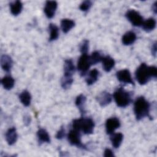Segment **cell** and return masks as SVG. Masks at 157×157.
<instances>
[{"label": "cell", "mask_w": 157, "mask_h": 157, "mask_svg": "<svg viewBox=\"0 0 157 157\" xmlns=\"http://www.w3.org/2000/svg\"><path fill=\"white\" fill-rule=\"evenodd\" d=\"M135 77L140 85H145L151 78H156L157 69L154 66H148L145 63H142L137 68Z\"/></svg>", "instance_id": "6da1fadb"}, {"label": "cell", "mask_w": 157, "mask_h": 157, "mask_svg": "<svg viewBox=\"0 0 157 157\" xmlns=\"http://www.w3.org/2000/svg\"><path fill=\"white\" fill-rule=\"evenodd\" d=\"M91 66L90 56L87 53H82L77 61V69L80 75H85Z\"/></svg>", "instance_id": "8992f818"}, {"label": "cell", "mask_w": 157, "mask_h": 157, "mask_svg": "<svg viewBox=\"0 0 157 157\" xmlns=\"http://www.w3.org/2000/svg\"><path fill=\"white\" fill-rule=\"evenodd\" d=\"M37 137L39 144L42 143H50V138L48 132L43 128H40L37 132Z\"/></svg>", "instance_id": "9a60e30c"}, {"label": "cell", "mask_w": 157, "mask_h": 157, "mask_svg": "<svg viewBox=\"0 0 157 157\" xmlns=\"http://www.w3.org/2000/svg\"><path fill=\"white\" fill-rule=\"evenodd\" d=\"M151 53L155 57H156V42H155L152 45Z\"/></svg>", "instance_id": "836d02e7"}, {"label": "cell", "mask_w": 157, "mask_h": 157, "mask_svg": "<svg viewBox=\"0 0 157 157\" xmlns=\"http://www.w3.org/2000/svg\"><path fill=\"white\" fill-rule=\"evenodd\" d=\"M22 8H23V4L20 1L17 0L10 3V12L14 16H17L19 15L22 10Z\"/></svg>", "instance_id": "d6986e66"}, {"label": "cell", "mask_w": 157, "mask_h": 157, "mask_svg": "<svg viewBox=\"0 0 157 157\" xmlns=\"http://www.w3.org/2000/svg\"><path fill=\"white\" fill-rule=\"evenodd\" d=\"M91 6H92V2L91 1L87 0V1H85L82 2L81 3V4L80 5L79 8L82 11L86 12L90 9Z\"/></svg>", "instance_id": "f1b7e54d"}, {"label": "cell", "mask_w": 157, "mask_h": 157, "mask_svg": "<svg viewBox=\"0 0 157 157\" xmlns=\"http://www.w3.org/2000/svg\"><path fill=\"white\" fill-rule=\"evenodd\" d=\"M64 136H65V129L63 126H61L59 130L56 132L55 137L57 139L61 140L64 137Z\"/></svg>", "instance_id": "4dcf8cb0"}, {"label": "cell", "mask_w": 157, "mask_h": 157, "mask_svg": "<svg viewBox=\"0 0 157 157\" xmlns=\"http://www.w3.org/2000/svg\"><path fill=\"white\" fill-rule=\"evenodd\" d=\"M6 140L9 145H13L17 140L18 134L15 127L9 128L6 132Z\"/></svg>", "instance_id": "7c38bea8"}, {"label": "cell", "mask_w": 157, "mask_h": 157, "mask_svg": "<svg viewBox=\"0 0 157 157\" xmlns=\"http://www.w3.org/2000/svg\"><path fill=\"white\" fill-rule=\"evenodd\" d=\"M74 26L75 22L71 19L64 18L61 21V27L63 32L64 33L69 32L73 27H74Z\"/></svg>", "instance_id": "44dd1931"}, {"label": "cell", "mask_w": 157, "mask_h": 157, "mask_svg": "<svg viewBox=\"0 0 157 157\" xmlns=\"http://www.w3.org/2000/svg\"><path fill=\"white\" fill-rule=\"evenodd\" d=\"M57 6L58 4L55 1H46L44 11L47 18H52L53 17L57 9Z\"/></svg>", "instance_id": "30bf717a"}, {"label": "cell", "mask_w": 157, "mask_h": 157, "mask_svg": "<svg viewBox=\"0 0 157 157\" xmlns=\"http://www.w3.org/2000/svg\"><path fill=\"white\" fill-rule=\"evenodd\" d=\"M75 72V66L71 59H67L64 61V75L72 76Z\"/></svg>", "instance_id": "ac0fdd59"}, {"label": "cell", "mask_w": 157, "mask_h": 157, "mask_svg": "<svg viewBox=\"0 0 157 157\" xmlns=\"http://www.w3.org/2000/svg\"><path fill=\"white\" fill-rule=\"evenodd\" d=\"M89 48V41L85 39L80 45V51L82 53H87Z\"/></svg>", "instance_id": "f546056e"}, {"label": "cell", "mask_w": 157, "mask_h": 157, "mask_svg": "<svg viewBox=\"0 0 157 157\" xmlns=\"http://www.w3.org/2000/svg\"><path fill=\"white\" fill-rule=\"evenodd\" d=\"M120 126V121L117 117L108 118L105 122V131L107 134H112Z\"/></svg>", "instance_id": "ba28073f"}, {"label": "cell", "mask_w": 157, "mask_h": 157, "mask_svg": "<svg viewBox=\"0 0 157 157\" xmlns=\"http://www.w3.org/2000/svg\"><path fill=\"white\" fill-rule=\"evenodd\" d=\"M72 128L85 134H91L93 132L94 122L91 118L81 117L72 121Z\"/></svg>", "instance_id": "3957f363"}, {"label": "cell", "mask_w": 157, "mask_h": 157, "mask_svg": "<svg viewBox=\"0 0 157 157\" xmlns=\"http://www.w3.org/2000/svg\"><path fill=\"white\" fill-rule=\"evenodd\" d=\"M101 61L102 63L103 69L107 72H110L114 67L115 64V60L110 56H105L104 57H102Z\"/></svg>", "instance_id": "5bb4252c"}, {"label": "cell", "mask_w": 157, "mask_h": 157, "mask_svg": "<svg viewBox=\"0 0 157 157\" xmlns=\"http://www.w3.org/2000/svg\"><path fill=\"white\" fill-rule=\"evenodd\" d=\"M99 75V72L96 69L91 70L89 72L88 76L85 79L87 85H93L94 83H95L98 78Z\"/></svg>", "instance_id": "7402d4cb"}, {"label": "cell", "mask_w": 157, "mask_h": 157, "mask_svg": "<svg viewBox=\"0 0 157 157\" xmlns=\"http://www.w3.org/2000/svg\"><path fill=\"white\" fill-rule=\"evenodd\" d=\"M113 98L117 105L120 107H126L132 102L131 94L124 90L123 87H120L115 91Z\"/></svg>", "instance_id": "277c9868"}, {"label": "cell", "mask_w": 157, "mask_h": 157, "mask_svg": "<svg viewBox=\"0 0 157 157\" xmlns=\"http://www.w3.org/2000/svg\"><path fill=\"white\" fill-rule=\"evenodd\" d=\"M156 23V20L153 18H149L145 21L144 20L142 26L145 31L150 32L155 28Z\"/></svg>", "instance_id": "603a6c76"}, {"label": "cell", "mask_w": 157, "mask_h": 157, "mask_svg": "<svg viewBox=\"0 0 157 157\" xmlns=\"http://www.w3.org/2000/svg\"><path fill=\"white\" fill-rule=\"evenodd\" d=\"M96 99L99 105L104 107L109 105L112 100V95L107 91H102L97 97Z\"/></svg>", "instance_id": "8fae6325"}, {"label": "cell", "mask_w": 157, "mask_h": 157, "mask_svg": "<svg viewBox=\"0 0 157 157\" xmlns=\"http://www.w3.org/2000/svg\"><path fill=\"white\" fill-rule=\"evenodd\" d=\"M1 83L4 89L9 90L13 87L15 80L10 75H6L1 79Z\"/></svg>", "instance_id": "cb8c5ba5"}, {"label": "cell", "mask_w": 157, "mask_h": 157, "mask_svg": "<svg viewBox=\"0 0 157 157\" xmlns=\"http://www.w3.org/2000/svg\"><path fill=\"white\" fill-rule=\"evenodd\" d=\"M102 55H101V53L98 52V51H95L94 52H93L91 53V55L90 56V63L91 65H94L96 64L97 63H99L100 61H102Z\"/></svg>", "instance_id": "83f0119b"}, {"label": "cell", "mask_w": 157, "mask_h": 157, "mask_svg": "<svg viewBox=\"0 0 157 157\" xmlns=\"http://www.w3.org/2000/svg\"><path fill=\"white\" fill-rule=\"evenodd\" d=\"M150 104L144 96L138 97L134 103V112L137 120L150 116Z\"/></svg>", "instance_id": "7a4b0ae2"}, {"label": "cell", "mask_w": 157, "mask_h": 157, "mask_svg": "<svg viewBox=\"0 0 157 157\" xmlns=\"http://www.w3.org/2000/svg\"><path fill=\"white\" fill-rule=\"evenodd\" d=\"M136 34L132 31H128L122 37V43L124 45H130L132 44L136 40Z\"/></svg>", "instance_id": "2e32d148"}, {"label": "cell", "mask_w": 157, "mask_h": 157, "mask_svg": "<svg viewBox=\"0 0 157 157\" xmlns=\"http://www.w3.org/2000/svg\"><path fill=\"white\" fill-rule=\"evenodd\" d=\"M86 101V97L82 94L78 95L75 99V105L78 109L82 115H84L86 112V110H85Z\"/></svg>", "instance_id": "e0dca14e"}, {"label": "cell", "mask_w": 157, "mask_h": 157, "mask_svg": "<svg viewBox=\"0 0 157 157\" xmlns=\"http://www.w3.org/2000/svg\"><path fill=\"white\" fill-rule=\"evenodd\" d=\"M13 65L11 57L7 55H3L1 58V66L2 69L6 72H9Z\"/></svg>", "instance_id": "4fadbf2b"}, {"label": "cell", "mask_w": 157, "mask_h": 157, "mask_svg": "<svg viewBox=\"0 0 157 157\" xmlns=\"http://www.w3.org/2000/svg\"><path fill=\"white\" fill-rule=\"evenodd\" d=\"M116 76L117 79L121 83H129L131 85H134V83L132 79L131 73L128 69H122L118 71L116 73Z\"/></svg>", "instance_id": "9c48e42d"}, {"label": "cell", "mask_w": 157, "mask_h": 157, "mask_svg": "<svg viewBox=\"0 0 157 157\" xmlns=\"http://www.w3.org/2000/svg\"><path fill=\"white\" fill-rule=\"evenodd\" d=\"M156 4H157V2L155 1L154 2V4L152 5V10L153 11L154 13L155 14H156L157 13V6H156Z\"/></svg>", "instance_id": "e575fe53"}, {"label": "cell", "mask_w": 157, "mask_h": 157, "mask_svg": "<svg viewBox=\"0 0 157 157\" xmlns=\"http://www.w3.org/2000/svg\"><path fill=\"white\" fill-rule=\"evenodd\" d=\"M110 139L113 147L115 148H118L122 142L123 139V135L121 132L113 133L111 134Z\"/></svg>", "instance_id": "ffe728a7"}, {"label": "cell", "mask_w": 157, "mask_h": 157, "mask_svg": "<svg viewBox=\"0 0 157 157\" xmlns=\"http://www.w3.org/2000/svg\"><path fill=\"white\" fill-rule=\"evenodd\" d=\"M126 18L131 23V24L134 26H140L144 21L143 17L141 15L135 10L131 9L128 11L125 14Z\"/></svg>", "instance_id": "52a82bcc"}, {"label": "cell", "mask_w": 157, "mask_h": 157, "mask_svg": "<svg viewBox=\"0 0 157 157\" xmlns=\"http://www.w3.org/2000/svg\"><path fill=\"white\" fill-rule=\"evenodd\" d=\"M104 156L105 157H113L115 156L113 152L109 148H105L104 153Z\"/></svg>", "instance_id": "1f68e13d"}, {"label": "cell", "mask_w": 157, "mask_h": 157, "mask_svg": "<svg viewBox=\"0 0 157 157\" xmlns=\"http://www.w3.org/2000/svg\"><path fill=\"white\" fill-rule=\"evenodd\" d=\"M19 99L24 106L28 107L30 105L31 96L29 91H28L27 90H24L20 94Z\"/></svg>", "instance_id": "d4e9b609"}, {"label": "cell", "mask_w": 157, "mask_h": 157, "mask_svg": "<svg viewBox=\"0 0 157 157\" xmlns=\"http://www.w3.org/2000/svg\"><path fill=\"white\" fill-rule=\"evenodd\" d=\"M48 28L50 33L49 41L52 42L56 40L59 36V29L58 26L53 23H50Z\"/></svg>", "instance_id": "484cf974"}, {"label": "cell", "mask_w": 157, "mask_h": 157, "mask_svg": "<svg viewBox=\"0 0 157 157\" xmlns=\"http://www.w3.org/2000/svg\"><path fill=\"white\" fill-rule=\"evenodd\" d=\"M73 81L74 80L72 76L64 75L61 80V85L62 88L64 90L69 89L71 86Z\"/></svg>", "instance_id": "4316f807"}, {"label": "cell", "mask_w": 157, "mask_h": 157, "mask_svg": "<svg viewBox=\"0 0 157 157\" xmlns=\"http://www.w3.org/2000/svg\"><path fill=\"white\" fill-rule=\"evenodd\" d=\"M67 138L69 143L71 145L76 146L82 149H86V147L82 143L81 134L80 131L72 128L69 131L67 136Z\"/></svg>", "instance_id": "5b68a950"}, {"label": "cell", "mask_w": 157, "mask_h": 157, "mask_svg": "<svg viewBox=\"0 0 157 157\" xmlns=\"http://www.w3.org/2000/svg\"><path fill=\"white\" fill-rule=\"evenodd\" d=\"M23 121H24V123L26 126H28L31 121V118L28 115H25L24 118H23Z\"/></svg>", "instance_id": "d6a6232c"}]
</instances>
